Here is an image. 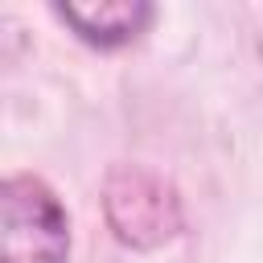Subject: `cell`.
Here are the masks:
<instances>
[{
	"label": "cell",
	"instance_id": "3957f363",
	"mask_svg": "<svg viewBox=\"0 0 263 263\" xmlns=\"http://www.w3.org/2000/svg\"><path fill=\"white\" fill-rule=\"evenodd\" d=\"M53 12L74 29L78 41L95 49H119L136 41L152 21L148 0H66V4H53Z\"/></svg>",
	"mask_w": 263,
	"mask_h": 263
},
{
	"label": "cell",
	"instance_id": "6da1fadb",
	"mask_svg": "<svg viewBox=\"0 0 263 263\" xmlns=\"http://www.w3.org/2000/svg\"><path fill=\"white\" fill-rule=\"evenodd\" d=\"M70 218L58 193L33 177L12 173L0 185V263H66Z\"/></svg>",
	"mask_w": 263,
	"mask_h": 263
},
{
	"label": "cell",
	"instance_id": "7a4b0ae2",
	"mask_svg": "<svg viewBox=\"0 0 263 263\" xmlns=\"http://www.w3.org/2000/svg\"><path fill=\"white\" fill-rule=\"evenodd\" d=\"M103 210L119 242L136 251H152L181 230V201L164 177L144 164H119L107 177Z\"/></svg>",
	"mask_w": 263,
	"mask_h": 263
}]
</instances>
